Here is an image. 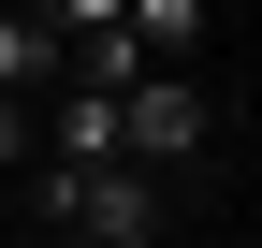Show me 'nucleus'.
I'll list each match as a JSON object with an SVG mask.
<instances>
[{"instance_id":"obj_2","label":"nucleus","mask_w":262,"mask_h":248,"mask_svg":"<svg viewBox=\"0 0 262 248\" xmlns=\"http://www.w3.org/2000/svg\"><path fill=\"white\" fill-rule=\"evenodd\" d=\"M204 146H219V88L204 73H146L117 102V161L131 175H175V161H204Z\"/></svg>"},{"instance_id":"obj_6","label":"nucleus","mask_w":262,"mask_h":248,"mask_svg":"<svg viewBox=\"0 0 262 248\" xmlns=\"http://www.w3.org/2000/svg\"><path fill=\"white\" fill-rule=\"evenodd\" d=\"M29 161V102H0V175H15Z\"/></svg>"},{"instance_id":"obj_4","label":"nucleus","mask_w":262,"mask_h":248,"mask_svg":"<svg viewBox=\"0 0 262 248\" xmlns=\"http://www.w3.org/2000/svg\"><path fill=\"white\" fill-rule=\"evenodd\" d=\"M131 44H146V73H189L204 58V0H131Z\"/></svg>"},{"instance_id":"obj_1","label":"nucleus","mask_w":262,"mask_h":248,"mask_svg":"<svg viewBox=\"0 0 262 248\" xmlns=\"http://www.w3.org/2000/svg\"><path fill=\"white\" fill-rule=\"evenodd\" d=\"M29 175H44V248H160L175 234V175H131V161H88V175L29 161Z\"/></svg>"},{"instance_id":"obj_3","label":"nucleus","mask_w":262,"mask_h":248,"mask_svg":"<svg viewBox=\"0 0 262 248\" xmlns=\"http://www.w3.org/2000/svg\"><path fill=\"white\" fill-rule=\"evenodd\" d=\"M58 73H73V44H58L44 15H0V102H44Z\"/></svg>"},{"instance_id":"obj_5","label":"nucleus","mask_w":262,"mask_h":248,"mask_svg":"<svg viewBox=\"0 0 262 248\" xmlns=\"http://www.w3.org/2000/svg\"><path fill=\"white\" fill-rule=\"evenodd\" d=\"M29 15H44L58 44H102V29H131V0H29Z\"/></svg>"}]
</instances>
